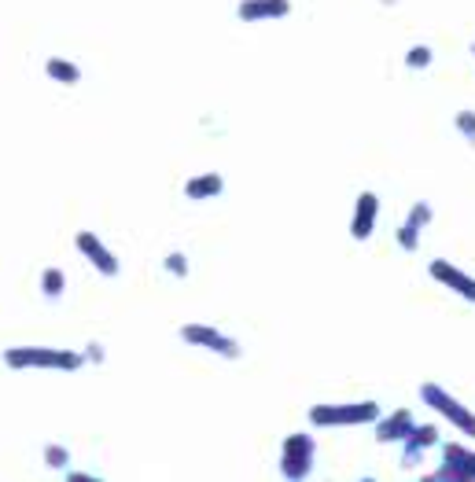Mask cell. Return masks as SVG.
<instances>
[{
	"label": "cell",
	"instance_id": "obj_1",
	"mask_svg": "<svg viewBox=\"0 0 475 482\" xmlns=\"http://www.w3.org/2000/svg\"><path fill=\"white\" fill-rule=\"evenodd\" d=\"M4 365L12 372H81L88 361L81 350H63V346H12L4 350Z\"/></svg>",
	"mask_w": 475,
	"mask_h": 482
},
{
	"label": "cell",
	"instance_id": "obj_2",
	"mask_svg": "<svg viewBox=\"0 0 475 482\" xmlns=\"http://www.w3.org/2000/svg\"><path fill=\"white\" fill-rule=\"evenodd\" d=\"M379 402L365 398V402H317L310 405L306 420L317 431H339V428H372L379 420Z\"/></svg>",
	"mask_w": 475,
	"mask_h": 482
},
{
	"label": "cell",
	"instance_id": "obj_3",
	"mask_svg": "<svg viewBox=\"0 0 475 482\" xmlns=\"http://www.w3.org/2000/svg\"><path fill=\"white\" fill-rule=\"evenodd\" d=\"M421 402L431 409V412H438L442 420H446L450 428H457L461 435H468V438H475V409L468 405V402H461L457 395H450L442 383H435V379H428V383H421Z\"/></svg>",
	"mask_w": 475,
	"mask_h": 482
},
{
	"label": "cell",
	"instance_id": "obj_4",
	"mask_svg": "<svg viewBox=\"0 0 475 482\" xmlns=\"http://www.w3.org/2000/svg\"><path fill=\"white\" fill-rule=\"evenodd\" d=\"M317 468V438L310 431H291L280 442V475L291 482L310 478Z\"/></svg>",
	"mask_w": 475,
	"mask_h": 482
},
{
	"label": "cell",
	"instance_id": "obj_5",
	"mask_svg": "<svg viewBox=\"0 0 475 482\" xmlns=\"http://www.w3.org/2000/svg\"><path fill=\"white\" fill-rule=\"evenodd\" d=\"M181 343H188V346H199V350H211V353H218V357H225V361H240L244 357V346L236 343L232 336H225L221 328H214V324H181Z\"/></svg>",
	"mask_w": 475,
	"mask_h": 482
},
{
	"label": "cell",
	"instance_id": "obj_6",
	"mask_svg": "<svg viewBox=\"0 0 475 482\" xmlns=\"http://www.w3.org/2000/svg\"><path fill=\"white\" fill-rule=\"evenodd\" d=\"M438 482H475V449L461 442H442V464L431 471Z\"/></svg>",
	"mask_w": 475,
	"mask_h": 482
},
{
	"label": "cell",
	"instance_id": "obj_7",
	"mask_svg": "<svg viewBox=\"0 0 475 482\" xmlns=\"http://www.w3.org/2000/svg\"><path fill=\"white\" fill-rule=\"evenodd\" d=\"M74 247L81 251V258H85L88 265H93L100 277H118V273H122V262H118V254L104 244V239H100L96 232L81 229V232L74 236Z\"/></svg>",
	"mask_w": 475,
	"mask_h": 482
},
{
	"label": "cell",
	"instance_id": "obj_8",
	"mask_svg": "<svg viewBox=\"0 0 475 482\" xmlns=\"http://www.w3.org/2000/svg\"><path fill=\"white\" fill-rule=\"evenodd\" d=\"M428 273L435 284H442L446 291H454L457 298H464V303H475V277H468L461 265L446 262V258H431L428 262Z\"/></svg>",
	"mask_w": 475,
	"mask_h": 482
},
{
	"label": "cell",
	"instance_id": "obj_9",
	"mask_svg": "<svg viewBox=\"0 0 475 482\" xmlns=\"http://www.w3.org/2000/svg\"><path fill=\"white\" fill-rule=\"evenodd\" d=\"M372 438L379 445H402L409 438V431L417 428V416H412V409H395V412H379V420L372 424Z\"/></svg>",
	"mask_w": 475,
	"mask_h": 482
},
{
	"label": "cell",
	"instance_id": "obj_10",
	"mask_svg": "<svg viewBox=\"0 0 475 482\" xmlns=\"http://www.w3.org/2000/svg\"><path fill=\"white\" fill-rule=\"evenodd\" d=\"M438 442H442V435H438L435 424H417V428H412L409 438L402 442V471H417L424 453H428V449H435Z\"/></svg>",
	"mask_w": 475,
	"mask_h": 482
},
{
	"label": "cell",
	"instance_id": "obj_11",
	"mask_svg": "<svg viewBox=\"0 0 475 482\" xmlns=\"http://www.w3.org/2000/svg\"><path fill=\"white\" fill-rule=\"evenodd\" d=\"M376 221H379V195L365 188L358 199H354V214H350V239H358V244H365V239H372Z\"/></svg>",
	"mask_w": 475,
	"mask_h": 482
},
{
	"label": "cell",
	"instance_id": "obj_12",
	"mask_svg": "<svg viewBox=\"0 0 475 482\" xmlns=\"http://www.w3.org/2000/svg\"><path fill=\"white\" fill-rule=\"evenodd\" d=\"M295 12L291 0H240L236 4V19L240 22H280Z\"/></svg>",
	"mask_w": 475,
	"mask_h": 482
},
{
	"label": "cell",
	"instance_id": "obj_13",
	"mask_svg": "<svg viewBox=\"0 0 475 482\" xmlns=\"http://www.w3.org/2000/svg\"><path fill=\"white\" fill-rule=\"evenodd\" d=\"M221 192H225V177L218 170H206V173H196L185 180V199H192V203L218 199Z\"/></svg>",
	"mask_w": 475,
	"mask_h": 482
},
{
	"label": "cell",
	"instance_id": "obj_14",
	"mask_svg": "<svg viewBox=\"0 0 475 482\" xmlns=\"http://www.w3.org/2000/svg\"><path fill=\"white\" fill-rule=\"evenodd\" d=\"M45 78H48V81H55V85H78L85 74H81V67L74 63V59L48 55V59H45Z\"/></svg>",
	"mask_w": 475,
	"mask_h": 482
},
{
	"label": "cell",
	"instance_id": "obj_15",
	"mask_svg": "<svg viewBox=\"0 0 475 482\" xmlns=\"http://www.w3.org/2000/svg\"><path fill=\"white\" fill-rule=\"evenodd\" d=\"M63 291H67V277H63V269L48 265L45 273H41V295H45V298H59Z\"/></svg>",
	"mask_w": 475,
	"mask_h": 482
},
{
	"label": "cell",
	"instance_id": "obj_16",
	"mask_svg": "<svg viewBox=\"0 0 475 482\" xmlns=\"http://www.w3.org/2000/svg\"><path fill=\"white\" fill-rule=\"evenodd\" d=\"M402 63H405L409 71H428V67L435 63V52H431V45H412V48L402 55Z\"/></svg>",
	"mask_w": 475,
	"mask_h": 482
},
{
	"label": "cell",
	"instance_id": "obj_17",
	"mask_svg": "<svg viewBox=\"0 0 475 482\" xmlns=\"http://www.w3.org/2000/svg\"><path fill=\"white\" fill-rule=\"evenodd\" d=\"M405 221H409V225H417V229L424 232V229H428V225L435 221V206H431L428 199H417V203H412V206H409V214H405Z\"/></svg>",
	"mask_w": 475,
	"mask_h": 482
},
{
	"label": "cell",
	"instance_id": "obj_18",
	"mask_svg": "<svg viewBox=\"0 0 475 482\" xmlns=\"http://www.w3.org/2000/svg\"><path fill=\"white\" fill-rule=\"evenodd\" d=\"M395 244H398L405 254L421 251V229H417V225H409V221H402V225H398V232H395Z\"/></svg>",
	"mask_w": 475,
	"mask_h": 482
},
{
	"label": "cell",
	"instance_id": "obj_19",
	"mask_svg": "<svg viewBox=\"0 0 475 482\" xmlns=\"http://www.w3.org/2000/svg\"><path fill=\"white\" fill-rule=\"evenodd\" d=\"M162 269H166L170 277H177V280H185V277L192 273V265H188V258H185L181 251H170V254L162 258Z\"/></svg>",
	"mask_w": 475,
	"mask_h": 482
},
{
	"label": "cell",
	"instance_id": "obj_20",
	"mask_svg": "<svg viewBox=\"0 0 475 482\" xmlns=\"http://www.w3.org/2000/svg\"><path fill=\"white\" fill-rule=\"evenodd\" d=\"M45 464H48L52 471H63V468L71 464V449H67V445L48 442V445H45Z\"/></svg>",
	"mask_w": 475,
	"mask_h": 482
},
{
	"label": "cell",
	"instance_id": "obj_21",
	"mask_svg": "<svg viewBox=\"0 0 475 482\" xmlns=\"http://www.w3.org/2000/svg\"><path fill=\"white\" fill-rule=\"evenodd\" d=\"M454 129H457L468 144H475V111H471V107H461V111L454 114Z\"/></svg>",
	"mask_w": 475,
	"mask_h": 482
},
{
	"label": "cell",
	"instance_id": "obj_22",
	"mask_svg": "<svg viewBox=\"0 0 475 482\" xmlns=\"http://www.w3.org/2000/svg\"><path fill=\"white\" fill-rule=\"evenodd\" d=\"M81 353H85V361H93V365H104V357H107V350L100 343H93V346L81 350Z\"/></svg>",
	"mask_w": 475,
	"mask_h": 482
},
{
	"label": "cell",
	"instance_id": "obj_23",
	"mask_svg": "<svg viewBox=\"0 0 475 482\" xmlns=\"http://www.w3.org/2000/svg\"><path fill=\"white\" fill-rule=\"evenodd\" d=\"M379 4H388V8H395V4H398V0H379Z\"/></svg>",
	"mask_w": 475,
	"mask_h": 482
},
{
	"label": "cell",
	"instance_id": "obj_24",
	"mask_svg": "<svg viewBox=\"0 0 475 482\" xmlns=\"http://www.w3.org/2000/svg\"><path fill=\"white\" fill-rule=\"evenodd\" d=\"M471 59H475V41H471Z\"/></svg>",
	"mask_w": 475,
	"mask_h": 482
}]
</instances>
